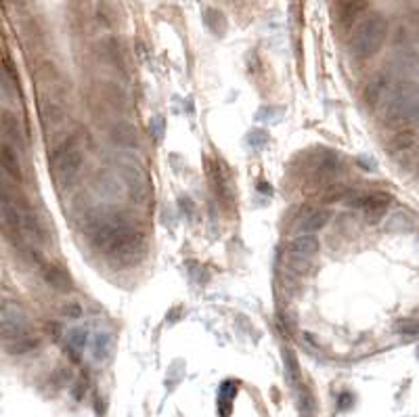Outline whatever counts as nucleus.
<instances>
[{
    "instance_id": "obj_11",
    "label": "nucleus",
    "mask_w": 419,
    "mask_h": 417,
    "mask_svg": "<svg viewBox=\"0 0 419 417\" xmlns=\"http://www.w3.org/2000/svg\"><path fill=\"white\" fill-rule=\"evenodd\" d=\"M112 141L118 147H126L132 149L138 145V136H136V128L128 122H120L112 128Z\"/></svg>"
},
{
    "instance_id": "obj_9",
    "label": "nucleus",
    "mask_w": 419,
    "mask_h": 417,
    "mask_svg": "<svg viewBox=\"0 0 419 417\" xmlns=\"http://www.w3.org/2000/svg\"><path fill=\"white\" fill-rule=\"evenodd\" d=\"M392 197L390 193H369L367 197V203L363 207V214L369 223H377L379 218L386 216V210L390 205Z\"/></svg>"
},
{
    "instance_id": "obj_15",
    "label": "nucleus",
    "mask_w": 419,
    "mask_h": 417,
    "mask_svg": "<svg viewBox=\"0 0 419 417\" xmlns=\"http://www.w3.org/2000/svg\"><path fill=\"white\" fill-rule=\"evenodd\" d=\"M383 92H386V78H383V76H373L369 80V84L365 86V92H363L365 103H367L369 108H373L375 103L383 97Z\"/></svg>"
},
{
    "instance_id": "obj_2",
    "label": "nucleus",
    "mask_w": 419,
    "mask_h": 417,
    "mask_svg": "<svg viewBox=\"0 0 419 417\" xmlns=\"http://www.w3.org/2000/svg\"><path fill=\"white\" fill-rule=\"evenodd\" d=\"M388 36V19L381 13H369L363 17L353 34L351 51L357 59H369L381 51Z\"/></svg>"
},
{
    "instance_id": "obj_14",
    "label": "nucleus",
    "mask_w": 419,
    "mask_h": 417,
    "mask_svg": "<svg viewBox=\"0 0 419 417\" xmlns=\"http://www.w3.org/2000/svg\"><path fill=\"white\" fill-rule=\"evenodd\" d=\"M327 223H329V212H327V210H312V212H308V214L302 218L300 229H302V233H317V231H321Z\"/></svg>"
},
{
    "instance_id": "obj_17",
    "label": "nucleus",
    "mask_w": 419,
    "mask_h": 417,
    "mask_svg": "<svg viewBox=\"0 0 419 417\" xmlns=\"http://www.w3.org/2000/svg\"><path fill=\"white\" fill-rule=\"evenodd\" d=\"M3 132H5L7 138H13L15 145H23V136H21L17 118H15L11 112H5V114H3Z\"/></svg>"
},
{
    "instance_id": "obj_23",
    "label": "nucleus",
    "mask_w": 419,
    "mask_h": 417,
    "mask_svg": "<svg viewBox=\"0 0 419 417\" xmlns=\"http://www.w3.org/2000/svg\"><path fill=\"white\" fill-rule=\"evenodd\" d=\"M285 355V359H288V373H290V381H296V377H298V371H296V357L290 353V351H285L283 353Z\"/></svg>"
},
{
    "instance_id": "obj_26",
    "label": "nucleus",
    "mask_w": 419,
    "mask_h": 417,
    "mask_svg": "<svg viewBox=\"0 0 419 417\" xmlns=\"http://www.w3.org/2000/svg\"><path fill=\"white\" fill-rule=\"evenodd\" d=\"M417 177H419V166H417Z\"/></svg>"
},
{
    "instance_id": "obj_5",
    "label": "nucleus",
    "mask_w": 419,
    "mask_h": 417,
    "mask_svg": "<svg viewBox=\"0 0 419 417\" xmlns=\"http://www.w3.org/2000/svg\"><path fill=\"white\" fill-rule=\"evenodd\" d=\"M25 323H27V317H25L23 308L13 300H5L3 302V338L11 340L15 336L25 333Z\"/></svg>"
},
{
    "instance_id": "obj_19",
    "label": "nucleus",
    "mask_w": 419,
    "mask_h": 417,
    "mask_svg": "<svg viewBox=\"0 0 419 417\" xmlns=\"http://www.w3.org/2000/svg\"><path fill=\"white\" fill-rule=\"evenodd\" d=\"M203 15H205V23H207V27L212 29L214 34H220V31H218V23L227 27V19H225V15H223L220 11H216V9H205Z\"/></svg>"
},
{
    "instance_id": "obj_6",
    "label": "nucleus",
    "mask_w": 419,
    "mask_h": 417,
    "mask_svg": "<svg viewBox=\"0 0 419 417\" xmlns=\"http://www.w3.org/2000/svg\"><path fill=\"white\" fill-rule=\"evenodd\" d=\"M367 9V0H333V17L340 25H353Z\"/></svg>"
},
{
    "instance_id": "obj_8",
    "label": "nucleus",
    "mask_w": 419,
    "mask_h": 417,
    "mask_svg": "<svg viewBox=\"0 0 419 417\" xmlns=\"http://www.w3.org/2000/svg\"><path fill=\"white\" fill-rule=\"evenodd\" d=\"M40 270H42L47 286H51L53 290H57V292H69V290H72V277H69V273L63 266L42 260Z\"/></svg>"
},
{
    "instance_id": "obj_22",
    "label": "nucleus",
    "mask_w": 419,
    "mask_h": 417,
    "mask_svg": "<svg viewBox=\"0 0 419 417\" xmlns=\"http://www.w3.org/2000/svg\"><path fill=\"white\" fill-rule=\"evenodd\" d=\"M396 331H401V333H417V331H419V321H415V319H405V321H401V323L396 325Z\"/></svg>"
},
{
    "instance_id": "obj_1",
    "label": "nucleus",
    "mask_w": 419,
    "mask_h": 417,
    "mask_svg": "<svg viewBox=\"0 0 419 417\" xmlns=\"http://www.w3.org/2000/svg\"><path fill=\"white\" fill-rule=\"evenodd\" d=\"M90 241L97 252L132 264L145 252V237L124 216H105L92 225Z\"/></svg>"
},
{
    "instance_id": "obj_16",
    "label": "nucleus",
    "mask_w": 419,
    "mask_h": 417,
    "mask_svg": "<svg viewBox=\"0 0 419 417\" xmlns=\"http://www.w3.org/2000/svg\"><path fill=\"white\" fill-rule=\"evenodd\" d=\"M415 145V134L411 130H398L392 134V138L388 141V149L392 153H401V151H409Z\"/></svg>"
},
{
    "instance_id": "obj_21",
    "label": "nucleus",
    "mask_w": 419,
    "mask_h": 417,
    "mask_svg": "<svg viewBox=\"0 0 419 417\" xmlns=\"http://www.w3.org/2000/svg\"><path fill=\"white\" fill-rule=\"evenodd\" d=\"M149 132L153 134L155 143H160V141H162V136H164V118H162V116L151 118V122H149Z\"/></svg>"
},
{
    "instance_id": "obj_7",
    "label": "nucleus",
    "mask_w": 419,
    "mask_h": 417,
    "mask_svg": "<svg viewBox=\"0 0 419 417\" xmlns=\"http://www.w3.org/2000/svg\"><path fill=\"white\" fill-rule=\"evenodd\" d=\"M205 170L210 175V181H212V187L216 191V195L225 201H233V191H231V181H229V175H227V168L214 160H207L205 164Z\"/></svg>"
},
{
    "instance_id": "obj_18",
    "label": "nucleus",
    "mask_w": 419,
    "mask_h": 417,
    "mask_svg": "<svg viewBox=\"0 0 419 417\" xmlns=\"http://www.w3.org/2000/svg\"><path fill=\"white\" fill-rule=\"evenodd\" d=\"M112 353V336L110 333H99L94 338V357L105 359Z\"/></svg>"
},
{
    "instance_id": "obj_12",
    "label": "nucleus",
    "mask_w": 419,
    "mask_h": 417,
    "mask_svg": "<svg viewBox=\"0 0 419 417\" xmlns=\"http://www.w3.org/2000/svg\"><path fill=\"white\" fill-rule=\"evenodd\" d=\"M0 164H3V170L5 175H9L13 181H21V168H19V160H17V153L11 149L9 143L3 145L0 149Z\"/></svg>"
},
{
    "instance_id": "obj_20",
    "label": "nucleus",
    "mask_w": 419,
    "mask_h": 417,
    "mask_svg": "<svg viewBox=\"0 0 419 417\" xmlns=\"http://www.w3.org/2000/svg\"><path fill=\"white\" fill-rule=\"evenodd\" d=\"M67 340H69V344L74 346V349L82 351L86 346V340H88V331L84 327H74L72 331L67 333Z\"/></svg>"
},
{
    "instance_id": "obj_13",
    "label": "nucleus",
    "mask_w": 419,
    "mask_h": 417,
    "mask_svg": "<svg viewBox=\"0 0 419 417\" xmlns=\"http://www.w3.org/2000/svg\"><path fill=\"white\" fill-rule=\"evenodd\" d=\"M5 342H7V351L11 355H23V353H29L38 346V338L29 336V333H21V336H15L11 340H5Z\"/></svg>"
},
{
    "instance_id": "obj_4",
    "label": "nucleus",
    "mask_w": 419,
    "mask_h": 417,
    "mask_svg": "<svg viewBox=\"0 0 419 417\" xmlns=\"http://www.w3.org/2000/svg\"><path fill=\"white\" fill-rule=\"evenodd\" d=\"M82 162H84V155L76 147H63L55 151L51 157V170L55 175V181L61 187L72 185L82 168Z\"/></svg>"
},
{
    "instance_id": "obj_3",
    "label": "nucleus",
    "mask_w": 419,
    "mask_h": 417,
    "mask_svg": "<svg viewBox=\"0 0 419 417\" xmlns=\"http://www.w3.org/2000/svg\"><path fill=\"white\" fill-rule=\"evenodd\" d=\"M383 120L392 124H411L419 120V86L403 82L383 99Z\"/></svg>"
},
{
    "instance_id": "obj_10",
    "label": "nucleus",
    "mask_w": 419,
    "mask_h": 417,
    "mask_svg": "<svg viewBox=\"0 0 419 417\" xmlns=\"http://www.w3.org/2000/svg\"><path fill=\"white\" fill-rule=\"evenodd\" d=\"M319 239L314 237V235H310V233H304V235H300V237H296L294 241H292V254H294V258H300V260H306V258H310V256H314L319 252Z\"/></svg>"
},
{
    "instance_id": "obj_25",
    "label": "nucleus",
    "mask_w": 419,
    "mask_h": 417,
    "mask_svg": "<svg viewBox=\"0 0 419 417\" xmlns=\"http://www.w3.org/2000/svg\"><path fill=\"white\" fill-rule=\"evenodd\" d=\"M266 141H268V136H266L264 130H254V132L250 134V143H258V147L264 145Z\"/></svg>"
},
{
    "instance_id": "obj_24",
    "label": "nucleus",
    "mask_w": 419,
    "mask_h": 417,
    "mask_svg": "<svg viewBox=\"0 0 419 417\" xmlns=\"http://www.w3.org/2000/svg\"><path fill=\"white\" fill-rule=\"evenodd\" d=\"M63 315L69 317V319H78V317L82 315V306H80V304H67V306L63 308Z\"/></svg>"
}]
</instances>
